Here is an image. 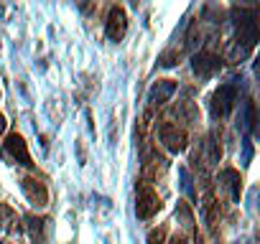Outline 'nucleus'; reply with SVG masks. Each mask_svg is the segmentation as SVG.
I'll use <instances>...</instances> for the list:
<instances>
[{
	"label": "nucleus",
	"instance_id": "dca6fc26",
	"mask_svg": "<svg viewBox=\"0 0 260 244\" xmlns=\"http://www.w3.org/2000/svg\"><path fill=\"white\" fill-rule=\"evenodd\" d=\"M171 244H186V239H181V236H174V239H171Z\"/></svg>",
	"mask_w": 260,
	"mask_h": 244
},
{
	"label": "nucleus",
	"instance_id": "1a4fd4ad",
	"mask_svg": "<svg viewBox=\"0 0 260 244\" xmlns=\"http://www.w3.org/2000/svg\"><path fill=\"white\" fill-rule=\"evenodd\" d=\"M176 92V82H171V79H164V82H158V84H153L151 87V94H148V99L153 102V104H161V102H166L171 94Z\"/></svg>",
	"mask_w": 260,
	"mask_h": 244
},
{
	"label": "nucleus",
	"instance_id": "f03ea898",
	"mask_svg": "<svg viewBox=\"0 0 260 244\" xmlns=\"http://www.w3.org/2000/svg\"><path fill=\"white\" fill-rule=\"evenodd\" d=\"M136 193H138V206H136L138 219H151L153 214L161 211V198H158V193L153 191V186L148 181H138Z\"/></svg>",
	"mask_w": 260,
	"mask_h": 244
},
{
	"label": "nucleus",
	"instance_id": "0eeeda50",
	"mask_svg": "<svg viewBox=\"0 0 260 244\" xmlns=\"http://www.w3.org/2000/svg\"><path fill=\"white\" fill-rule=\"evenodd\" d=\"M21 188H23L26 198L31 201V206H36V209L46 206V201H49V191H46V186H44L41 181H36V178H23Z\"/></svg>",
	"mask_w": 260,
	"mask_h": 244
},
{
	"label": "nucleus",
	"instance_id": "9b49d317",
	"mask_svg": "<svg viewBox=\"0 0 260 244\" xmlns=\"http://www.w3.org/2000/svg\"><path fill=\"white\" fill-rule=\"evenodd\" d=\"M18 221H21V216L8 204H0V226L3 229H18Z\"/></svg>",
	"mask_w": 260,
	"mask_h": 244
},
{
	"label": "nucleus",
	"instance_id": "7ed1b4c3",
	"mask_svg": "<svg viewBox=\"0 0 260 244\" xmlns=\"http://www.w3.org/2000/svg\"><path fill=\"white\" fill-rule=\"evenodd\" d=\"M158 138H161L164 148L171 150V153H184L186 150V133L179 130V125H174V122H164V125L158 128Z\"/></svg>",
	"mask_w": 260,
	"mask_h": 244
},
{
	"label": "nucleus",
	"instance_id": "20e7f679",
	"mask_svg": "<svg viewBox=\"0 0 260 244\" xmlns=\"http://www.w3.org/2000/svg\"><path fill=\"white\" fill-rule=\"evenodd\" d=\"M191 69L199 79H212L219 69H222V59L212 51H199L194 59H191Z\"/></svg>",
	"mask_w": 260,
	"mask_h": 244
},
{
	"label": "nucleus",
	"instance_id": "423d86ee",
	"mask_svg": "<svg viewBox=\"0 0 260 244\" xmlns=\"http://www.w3.org/2000/svg\"><path fill=\"white\" fill-rule=\"evenodd\" d=\"M6 153H8L11 158H16L21 166H26V168H31V166H34V163H31L28 145H26V140H23L18 133H11V135L6 138Z\"/></svg>",
	"mask_w": 260,
	"mask_h": 244
},
{
	"label": "nucleus",
	"instance_id": "9d476101",
	"mask_svg": "<svg viewBox=\"0 0 260 244\" xmlns=\"http://www.w3.org/2000/svg\"><path fill=\"white\" fill-rule=\"evenodd\" d=\"M26 224H28V234L36 244H44L46 239V219H36V216H26Z\"/></svg>",
	"mask_w": 260,
	"mask_h": 244
},
{
	"label": "nucleus",
	"instance_id": "39448f33",
	"mask_svg": "<svg viewBox=\"0 0 260 244\" xmlns=\"http://www.w3.org/2000/svg\"><path fill=\"white\" fill-rule=\"evenodd\" d=\"M125 31H127V16H125V11L122 8H112L110 16H107V23H105L107 38L110 41H122Z\"/></svg>",
	"mask_w": 260,
	"mask_h": 244
},
{
	"label": "nucleus",
	"instance_id": "6e6552de",
	"mask_svg": "<svg viewBox=\"0 0 260 244\" xmlns=\"http://www.w3.org/2000/svg\"><path fill=\"white\" fill-rule=\"evenodd\" d=\"M219 183H222L224 188H230L232 201H240V193H242V178H240V173H237L235 168H224V171L219 173Z\"/></svg>",
	"mask_w": 260,
	"mask_h": 244
},
{
	"label": "nucleus",
	"instance_id": "f8f14e48",
	"mask_svg": "<svg viewBox=\"0 0 260 244\" xmlns=\"http://www.w3.org/2000/svg\"><path fill=\"white\" fill-rule=\"evenodd\" d=\"M242 130L247 135L255 133V104L252 102H245V107H242Z\"/></svg>",
	"mask_w": 260,
	"mask_h": 244
},
{
	"label": "nucleus",
	"instance_id": "2eb2a0df",
	"mask_svg": "<svg viewBox=\"0 0 260 244\" xmlns=\"http://www.w3.org/2000/svg\"><path fill=\"white\" fill-rule=\"evenodd\" d=\"M6 133V119H3V114H0V135Z\"/></svg>",
	"mask_w": 260,
	"mask_h": 244
},
{
	"label": "nucleus",
	"instance_id": "f257e3e1",
	"mask_svg": "<svg viewBox=\"0 0 260 244\" xmlns=\"http://www.w3.org/2000/svg\"><path fill=\"white\" fill-rule=\"evenodd\" d=\"M235 102H237V79L222 84V87L212 94V102H209L212 117H214V119H217V117H227V114L232 112Z\"/></svg>",
	"mask_w": 260,
	"mask_h": 244
},
{
	"label": "nucleus",
	"instance_id": "4468645a",
	"mask_svg": "<svg viewBox=\"0 0 260 244\" xmlns=\"http://www.w3.org/2000/svg\"><path fill=\"white\" fill-rule=\"evenodd\" d=\"M148 244H164V229H153L148 234Z\"/></svg>",
	"mask_w": 260,
	"mask_h": 244
},
{
	"label": "nucleus",
	"instance_id": "ddd939ff",
	"mask_svg": "<svg viewBox=\"0 0 260 244\" xmlns=\"http://www.w3.org/2000/svg\"><path fill=\"white\" fill-rule=\"evenodd\" d=\"M179 173H181V181H184L181 186H184L186 196H189V198H194V186H191V176H189V171H186V168H181Z\"/></svg>",
	"mask_w": 260,
	"mask_h": 244
}]
</instances>
